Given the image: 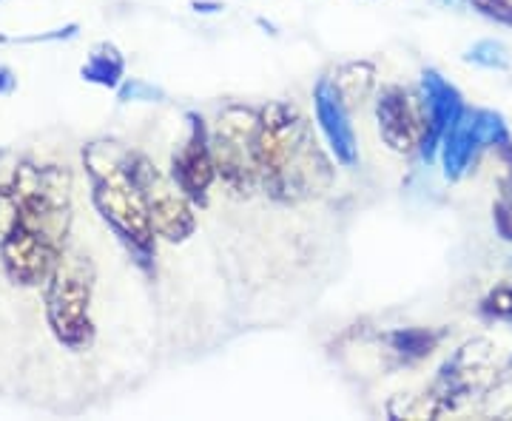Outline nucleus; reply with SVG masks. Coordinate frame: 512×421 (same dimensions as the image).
<instances>
[{
  "mask_svg": "<svg viewBox=\"0 0 512 421\" xmlns=\"http://www.w3.org/2000/svg\"><path fill=\"white\" fill-rule=\"evenodd\" d=\"M12 191V222L3 234V265L20 285H35L55 271L66 211H69V177L60 168L23 165Z\"/></svg>",
  "mask_w": 512,
  "mask_h": 421,
  "instance_id": "f257e3e1",
  "label": "nucleus"
},
{
  "mask_svg": "<svg viewBox=\"0 0 512 421\" xmlns=\"http://www.w3.org/2000/svg\"><path fill=\"white\" fill-rule=\"evenodd\" d=\"M256 160L259 180L279 200L316 194L330 180V165L313 137L311 123L288 103H274L259 114Z\"/></svg>",
  "mask_w": 512,
  "mask_h": 421,
  "instance_id": "f03ea898",
  "label": "nucleus"
},
{
  "mask_svg": "<svg viewBox=\"0 0 512 421\" xmlns=\"http://www.w3.org/2000/svg\"><path fill=\"white\" fill-rule=\"evenodd\" d=\"M86 163L92 171L94 202L100 214L114 225V231L126 239L134 251L148 257L154 245V225L146 211V202L140 197V188L128 171L126 154L114 157L109 146H92L86 154Z\"/></svg>",
  "mask_w": 512,
  "mask_h": 421,
  "instance_id": "7ed1b4c3",
  "label": "nucleus"
},
{
  "mask_svg": "<svg viewBox=\"0 0 512 421\" xmlns=\"http://www.w3.org/2000/svg\"><path fill=\"white\" fill-rule=\"evenodd\" d=\"M49 322L57 339L83 348L92 339V265L80 254H60L49 285Z\"/></svg>",
  "mask_w": 512,
  "mask_h": 421,
  "instance_id": "20e7f679",
  "label": "nucleus"
},
{
  "mask_svg": "<svg viewBox=\"0 0 512 421\" xmlns=\"http://www.w3.org/2000/svg\"><path fill=\"white\" fill-rule=\"evenodd\" d=\"M256 134H259V114L234 106V109L222 111L208 137L217 174L228 188H234L239 194L251 191V185L259 180Z\"/></svg>",
  "mask_w": 512,
  "mask_h": 421,
  "instance_id": "39448f33",
  "label": "nucleus"
},
{
  "mask_svg": "<svg viewBox=\"0 0 512 421\" xmlns=\"http://www.w3.org/2000/svg\"><path fill=\"white\" fill-rule=\"evenodd\" d=\"M126 160L134 185L140 188V197L146 202L154 231L171 242L188 237L194 231V214H191V205H188L183 188L177 183H168L163 174L140 154H126Z\"/></svg>",
  "mask_w": 512,
  "mask_h": 421,
  "instance_id": "423d86ee",
  "label": "nucleus"
},
{
  "mask_svg": "<svg viewBox=\"0 0 512 421\" xmlns=\"http://www.w3.org/2000/svg\"><path fill=\"white\" fill-rule=\"evenodd\" d=\"M376 117H379V131H382L384 143L407 154L416 146L424 143V134H427V117H421L419 111L413 109L410 97L402 89H384L379 97V106H376Z\"/></svg>",
  "mask_w": 512,
  "mask_h": 421,
  "instance_id": "0eeeda50",
  "label": "nucleus"
},
{
  "mask_svg": "<svg viewBox=\"0 0 512 421\" xmlns=\"http://www.w3.org/2000/svg\"><path fill=\"white\" fill-rule=\"evenodd\" d=\"M214 177H217V165L211 157L208 137H205L202 126H194V134L188 137V143L174 157V183L183 188L188 200L205 202Z\"/></svg>",
  "mask_w": 512,
  "mask_h": 421,
  "instance_id": "6e6552de",
  "label": "nucleus"
},
{
  "mask_svg": "<svg viewBox=\"0 0 512 421\" xmlns=\"http://www.w3.org/2000/svg\"><path fill=\"white\" fill-rule=\"evenodd\" d=\"M316 117L322 123V131L328 137L336 160L345 165L356 163V137L348 123V106L328 77L316 86Z\"/></svg>",
  "mask_w": 512,
  "mask_h": 421,
  "instance_id": "1a4fd4ad",
  "label": "nucleus"
},
{
  "mask_svg": "<svg viewBox=\"0 0 512 421\" xmlns=\"http://www.w3.org/2000/svg\"><path fill=\"white\" fill-rule=\"evenodd\" d=\"M424 92H427V134H424L421 151L430 160L436 143L444 140V134L461 117L464 106H461L456 89L450 83H444L436 72L424 74Z\"/></svg>",
  "mask_w": 512,
  "mask_h": 421,
  "instance_id": "9d476101",
  "label": "nucleus"
},
{
  "mask_svg": "<svg viewBox=\"0 0 512 421\" xmlns=\"http://www.w3.org/2000/svg\"><path fill=\"white\" fill-rule=\"evenodd\" d=\"M481 148L476 129V111H461L456 123L444 134V165H447V177H461L467 171L470 160L476 157Z\"/></svg>",
  "mask_w": 512,
  "mask_h": 421,
  "instance_id": "9b49d317",
  "label": "nucleus"
},
{
  "mask_svg": "<svg viewBox=\"0 0 512 421\" xmlns=\"http://www.w3.org/2000/svg\"><path fill=\"white\" fill-rule=\"evenodd\" d=\"M336 92L342 94L345 106L348 103H365L373 86H376V69L370 63H348L333 77Z\"/></svg>",
  "mask_w": 512,
  "mask_h": 421,
  "instance_id": "f8f14e48",
  "label": "nucleus"
},
{
  "mask_svg": "<svg viewBox=\"0 0 512 421\" xmlns=\"http://www.w3.org/2000/svg\"><path fill=\"white\" fill-rule=\"evenodd\" d=\"M123 72V60L114 55L111 49H103V52H97L92 57V63L83 69V74L89 77V80H97V83H106V86H114L117 83V77Z\"/></svg>",
  "mask_w": 512,
  "mask_h": 421,
  "instance_id": "ddd939ff",
  "label": "nucleus"
},
{
  "mask_svg": "<svg viewBox=\"0 0 512 421\" xmlns=\"http://www.w3.org/2000/svg\"><path fill=\"white\" fill-rule=\"evenodd\" d=\"M467 57H470L473 63H478V66H487V69H510V55H507V49H504L501 43H495V40H484V43L473 46V52Z\"/></svg>",
  "mask_w": 512,
  "mask_h": 421,
  "instance_id": "4468645a",
  "label": "nucleus"
},
{
  "mask_svg": "<svg viewBox=\"0 0 512 421\" xmlns=\"http://www.w3.org/2000/svg\"><path fill=\"white\" fill-rule=\"evenodd\" d=\"M470 6L478 9L484 18L512 26V0H470Z\"/></svg>",
  "mask_w": 512,
  "mask_h": 421,
  "instance_id": "2eb2a0df",
  "label": "nucleus"
},
{
  "mask_svg": "<svg viewBox=\"0 0 512 421\" xmlns=\"http://www.w3.org/2000/svg\"><path fill=\"white\" fill-rule=\"evenodd\" d=\"M484 311L490 313V316L512 319V285L495 288V291L484 299Z\"/></svg>",
  "mask_w": 512,
  "mask_h": 421,
  "instance_id": "dca6fc26",
  "label": "nucleus"
},
{
  "mask_svg": "<svg viewBox=\"0 0 512 421\" xmlns=\"http://www.w3.org/2000/svg\"><path fill=\"white\" fill-rule=\"evenodd\" d=\"M495 228L501 237L512 242V185H504L501 200L495 202Z\"/></svg>",
  "mask_w": 512,
  "mask_h": 421,
  "instance_id": "f3484780",
  "label": "nucleus"
},
{
  "mask_svg": "<svg viewBox=\"0 0 512 421\" xmlns=\"http://www.w3.org/2000/svg\"><path fill=\"white\" fill-rule=\"evenodd\" d=\"M396 345L404 353H410V356H424V353H430V348H433V339L427 333H419V330H407V333L396 336Z\"/></svg>",
  "mask_w": 512,
  "mask_h": 421,
  "instance_id": "a211bd4d",
  "label": "nucleus"
}]
</instances>
